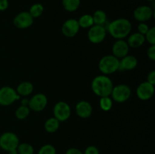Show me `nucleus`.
<instances>
[{"label":"nucleus","instance_id":"4468645a","mask_svg":"<svg viewBox=\"0 0 155 154\" xmlns=\"http://www.w3.org/2000/svg\"><path fill=\"white\" fill-rule=\"evenodd\" d=\"M129 50L130 47L128 43L124 39H117L112 46L113 55L118 59H121L128 55Z\"/></svg>","mask_w":155,"mask_h":154},{"label":"nucleus","instance_id":"5701e85b","mask_svg":"<svg viewBox=\"0 0 155 154\" xmlns=\"http://www.w3.org/2000/svg\"><path fill=\"white\" fill-rule=\"evenodd\" d=\"M44 11V7L40 3H36L33 4L31 7L30 8L29 13L30 14L33 18H37L42 14Z\"/></svg>","mask_w":155,"mask_h":154},{"label":"nucleus","instance_id":"0eeeda50","mask_svg":"<svg viewBox=\"0 0 155 154\" xmlns=\"http://www.w3.org/2000/svg\"><path fill=\"white\" fill-rule=\"evenodd\" d=\"M106 35L107 30L104 26L94 24L88 31V39L92 43L99 44L104 40Z\"/></svg>","mask_w":155,"mask_h":154},{"label":"nucleus","instance_id":"393cba45","mask_svg":"<svg viewBox=\"0 0 155 154\" xmlns=\"http://www.w3.org/2000/svg\"><path fill=\"white\" fill-rule=\"evenodd\" d=\"M99 105L103 111L107 112L111 110L112 106H113V101L110 98V96L102 97V98H100Z\"/></svg>","mask_w":155,"mask_h":154},{"label":"nucleus","instance_id":"f704fd0d","mask_svg":"<svg viewBox=\"0 0 155 154\" xmlns=\"http://www.w3.org/2000/svg\"><path fill=\"white\" fill-rule=\"evenodd\" d=\"M21 104L22 106H27V107H28L29 100L27 99V98H24V99H22V101H21Z\"/></svg>","mask_w":155,"mask_h":154},{"label":"nucleus","instance_id":"1a4fd4ad","mask_svg":"<svg viewBox=\"0 0 155 154\" xmlns=\"http://www.w3.org/2000/svg\"><path fill=\"white\" fill-rule=\"evenodd\" d=\"M48 104V98L42 93H38L33 95L29 100L28 107L34 112H40L46 107Z\"/></svg>","mask_w":155,"mask_h":154},{"label":"nucleus","instance_id":"a878e982","mask_svg":"<svg viewBox=\"0 0 155 154\" xmlns=\"http://www.w3.org/2000/svg\"><path fill=\"white\" fill-rule=\"evenodd\" d=\"M17 150H18V154H33L34 152L33 146L27 143H19L17 147Z\"/></svg>","mask_w":155,"mask_h":154},{"label":"nucleus","instance_id":"72a5a7b5","mask_svg":"<svg viewBox=\"0 0 155 154\" xmlns=\"http://www.w3.org/2000/svg\"><path fill=\"white\" fill-rule=\"evenodd\" d=\"M65 154H83V152L81 150L77 148H70L66 151Z\"/></svg>","mask_w":155,"mask_h":154},{"label":"nucleus","instance_id":"423d86ee","mask_svg":"<svg viewBox=\"0 0 155 154\" xmlns=\"http://www.w3.org/2000/svg\"><path fill=\"white\" fill-rule=\"evenodd\" d=\"M16 90L9 86H4L0 88V105L9 106L20 99Z\"/></svg>","mask_w":155,"mask_h":154},{"label":"nucleus","instance_id":"cd10ccee","mask_svg":"<svg viewBox=\"0 0 155 154\" xmlns=\"http://www.w3.org/2000/svg\"><path fill=\"white\" fill-rule=\"evenodd\" d=\"M145 41L151 45H155V27H153L149 28L148 31L145 35Z\"/></svg>","mask_w":155,"mask_h":154},{"label":"nucleus","instance_id":"f8f14e48","mask_svg":"<svg viewBox=\"0 0 155 154\" xmlns=\"http://www.w3.org/2000/svg\"><path fill=\"white\" fill-rule=\"evenodd\" d=\"M80 28L78 21L71 18L64 21L61 27V32L64 36L66 37L72 38L78 33Z\"/></svg>","mask_w":155,"mask_h":154},{"label":"nucleus","instance_id":"2f4dec72","mask_svg":"<svg viewBox=\"0 0 155 154\" xmlns=\"http://www.w3.org/2000/svg\"><path fill=\"white\" fill-rule=\"evenodd\" d=\"M147 82H148L151 84L154 85L155 84V71L151 70V72L148 73V76H147Z\"/></svg>","mask_w":155,"mask_h":154},{"label":"nucleus","instance_id":"c9c22d12","mask_svg":"<svg viewBox=\"0 0 155 154\" xmlns=\"http://www.w3.org/2000/svg\"><path fill=\"white\" fill-rule=\"evenodd\" d=\"M8 154H18V150H17V149H12V150L8 151Z\"/></svg>","mask_w":155,"mask_h":154},{"label":"nucleus","instance_id":"f03ea898","mask_svg":"<svg viewBox=\"0 0 155 154\" xmlns=\"http://www.w3.org/2000/svg\"><path fill=\"white\" fill-rule=\"evenodd\" d=\"M91 88L97 96L100 98L108 97L110 96L114 88L113 82L106 75H100L93 79Z\"/></svg>","mask_w":155,"mask_h":154},{"label":"nucleus","instance_id":"7ed1b4c3","mask_svg":"<svg viewBox=\"0 0 155 154\" xmlns=\"http://www.w3.org/2000/svg\"><path fill=\"white\" fill-rule=\"evenodd\" d=\"M120 59L113 54L105 55L101 57L98 63V69L104 75H110L119 70Z\"/></svg>","mask_w":155,"mask_h":154},{"label":"nucleus","instance_id":"aec40b11","mask_svg":"<svg viewBox=\"0 0 155 154\" xmlns=\"http://www.w3.org/2000/svg\"><path fill=\"white\" fill-rule=\"evenodd\" d=\"M92 18H93L94 24H95V25L104 26L106 21H107V14L102 10L95 11L94 12L93 15H92Z\"/></svg>","mask_w":155,"mask_h":154},{"label":"nucleus","instance_id":"6e6552de","mask_svg":"<svg viewBox=\"0 0 155 154\" xmlns=\"http://www.w3.org/2000/svg\"><path fill=\"white\" fill-rule=\"evenodd\" d=\"M54 117L59 122L68 120L71 114V110L69 104L64 101H58L56 103L53 109Z\"/></svg>","mask_w":155,"mask_h":154},{"label":"nucleus","instance_id":"f257e3e1","mask_svg":"<svg viewBox=\"0 0 155 154\" xmlns=\"http://www.w3.org/2000/svg\"><path fill=\"white\" fill-rule=\"evenodd\" d=\"M109 34L116 39H124L130 34L132 30V24L128 19L118 18L111 21L107 29Z\"/></svg>","mask_w":155,"mask_h":154},{"label":"nucleus","instance_id":"39448f33","mask_svg":"<svg viewBox=\"0 0 155 154\" xmlns=\"http://www.w3.org/2000/svg\"><path fill=\"white\" fill-rule=\"evenodd\" d=\"M110 96L117 103H124L131 96V89L127 85L120 84L114 86Z\"/></svg>","mask_w":155,"mask_h":154},{"label":"nucleus","instance_id":"9b49d317","mask_svg":"<svg viewBox=\"0 0 155 154\" xmlns=\"http://www.w3.org/2000/svg\"><path fill=\"white\" fill-rule=\"evenodd\" d=\"M34 18L30 15L29 11H22L15 17L13 24L18 29H27L31 27Z\"/></svg>","mask_w":155,"mask_h":154},{"label":"nucleus","instance_id":"a211bd4d","mask_svg":"<svg viewBox=\"0 0 155 154\" xmlns=\"http://www.w3.org/2000/svg\"><path fill=\"white\" fill-rule=\"evenodd\" d=\"M33 91V85L30 82H22L18 85L16 92L20 96H27L30 95Z\"/></svg>","mask_w":155,"mask_h":154},{"label":"nucleus","instance_id":"7c9ffc66","mask_svg":"<svg viewBox=\"0 0 155 154\" xmlns=\"http://www.w3.org/2000/svg\"><path fill=\"white\" fill-rule=\"evenodd\" d=\"M83 154H99V150L95 146H89L85 149Z\"/></svg>","mask_w":155,"mask_h":154},{"label":"nucleus","instance_id":"e433bc0d","mask_svg":"<svg viewBox=\"0 0 155 154\" xmlns=\"http://www.w3.org/2000/svg\"><path fill=\"white\" fill-rule=\"evenodd\" d=\"M147 1H148V2H154V0H147Z\"/></svg>","mask_w":155,"mask_h":154},{"label":"nucleus","instance_id":"20e7f679","mask_svg":"<svg viewBox=\"0 0 155 154\" xmlns=\"http://www.w3.org/2000/svg\"><path fill=\"white\" fill-rule=\"evenodd\" d=\"M19 145V139L16 134L11 131L5 132L0 136V147L4 150L8 151L17 149Z\"/></svg>","mask_w":155,"mask_h":154},{"label":"nucleus","instance_id":"b1692460","mask_svg":"<svg viewBox=\"0 0 155 154\" xmlns=\"http://www.w3.org/2000/svg\"><path fill=\"white\" fill-rule=\"evenodd\" d=\"M30 110L27 106L21 105L15 111V116L20 120L25 119L30 115Z\"/></svg>","mask_w":155,"mask_h":154},{"label":"nucleus","instance_id":"9d476101","mask_svg":"<svg viewBox=\"0 0 155 154\" xmlns=\"http://www.w3.org/2000/svg\"><path fill=\"white\" fill-rule=\"evenodd\" d=\"M154 9L148 5H141L136 8L133 11L135 20L140 23H145L152 18Z\"/></svg>","mask_w":155,"mask_h":154},{"label":"nucleus","instance_id":"dca6fc26","mask_svg":"<svg viewBox=\"0 0 155 154\" xmlns=\"http://www.w3.org/2000/svg\"><path fill=\"white\" fill-rule=\"evenodd\" d=\"M138 60L133 55H127L120 60L119 70L127 71L134 69L137 66Z\"/></svg>","mask_w":155,"mask_h":154},{"label":"nucleus","instance_id":"473e14b6","mask_svg":"<svg viewBox=\"0 0 155 154\" xmlns=\"http://www.w3.org/2000/svg\"><path fill=\"white\" fill-rule=\"evenodd\" d=\"M8 0H0V11H5L8 8Z\"/></svg>","mask_w":155,"mask_h":154},{"label":"nucleus","instance_id":"2eb2a0df","mask_svg":"<svg viewBox=\"0 0 155 154\" xmlns=\"http://www.w3.org/2000/svg\"><path fill=\"white\" fill-rule=\"evenodd\" d=\"M77 116L83 119L89 118L92 113V107L88 101H80L77 104L75 107Z\"/></svg>","mask_w":155,"mask_h":154},{"label":"nucleus","instance_id":"c756f323","mask_svg":"<svg viewBox=\"0 0 155 154\" xmlns=\"http://www.w3.org/2000/svg\"><path fill=\"white\" fill-rule=\"evenodd\" d=\"M147 55L151 60H155V45H151L147 51Z\"/></svg>","mask_w":155,"mask_h":154},{"label":"nucleus","instance_id":"412c9836","mask_svg":"<svg viewBox=\"0 0 155 154\" xmlns=\"http://www.w3.org/2000/svg\"><path fill=\"white\" fill-rule=\"evenodd\" d=\"M64 8L68 12H74L79 8L80 0H62Z\"/></svg>","mask_w":155,"mask_h":154},{"label":"nucleus","instance_id":"ddd939ff","mask_svg":"<svg viewBox=\"0 0 155 154\" xmlns=\"http://www.w3.org/2000/svg\"><path fill=\"white\" fill-rule=\"evenodd\" d=\"M138 98L142 101L151 99L154 94V85L148 82H143L140 83L136 89Z\"/></svg>","mask_w":155,"mask_h":154},{"label":"nucleus","instance_id":"6ab92c4d","mask_svg":"<svg viewBox=\"0 0 155 154\" xmlns=\"http://www.w3.org/2000/svg\"><path fill=\"white\" fill-rule=\"evenodd\" d=\"M60 127V122L54 117H51L46 120L44 125L45 131L48 133H54Z\"/></svg>","mask_w":155,"mask_h":154},{"label":"nucleus","instance_id":"f3484780","mask_svg":"<svg viewBox=\"0 0 155 154\" xmlns=\"http://www.w3.org/2000/svg\"><path fill=\"white\" fill-rule=\"evenodd\" d=\"M129 47L133 48H137L142 46L145 42V36L139 33H135L130 35L127 41Z\"/></svg>","mask_w":155,"mask_h":154},{"label":"nucleus","instance_id":"4be33fe9","mask_svg":"<svg viewBox=\"0 0 155 154\" xmlns=\"http://www.w3.org/2000/svg\"><path fill=\"white\" fill-rule=\"evenodd\" d=\"M78 23L80 27H83V28H90L92 26L94 25L92 16L90 14H88L82 15L79 18Z\"/></svg>","mask_w":155,"mask_h":154},{"label":"nucleus","instance_id":"c85d7f7f","mask_svg":"<svg viewBox=\"0 0 155 154\" xmlns=\"http://www.w3.org/2000/svg\"><path fill=\"white\" fill-rule=\"evenodd\" d=\"M149 30V27L147 24L145 23H140V24L138 25V33H141V34L144 35L145 36L147 32Z\"/></svg>","mask_w":155,"mask_h":154},{"label":"nucleus","instance_id":"bb28decb","mask_svg":"<svg viewBox=\"0 0 155 154\" xmlns=\"http://www.w3.org/2000/svg\"><path fill=\"white\" fill-rule=\"evenodd\" d=\"M38 154H56V149L52 145L45 144L39 149Z\"/></svg>","mask_w":155,"mask_h":154}]
</instances>
